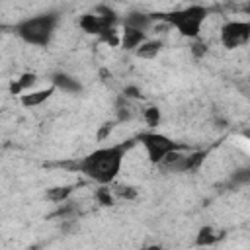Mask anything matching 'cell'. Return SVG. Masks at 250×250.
<instances>
[{"label": "cell", "mask_w": 250, "mask_h": 250, "mask_svg": "<svg viewBox=\"0 0 250 250\" xmlns=\"http://www.w3.org/2000/svg\"><path fill=\"white\" fill-rule=\"evenodd\" d=\"M215 240H217V236L213 234V230H211L209 227L201 229V232H199V238H197V242H199V244H211V242H215Z\"/></svg>", "instance_id": "13"}, {"label": "cell", "mask_w": 250, "mask_h": 250, "mask_svg": "<svg viewBox=\"0 0 250 250\" xmlns=\"http://www.w3.org/2000/svg\"><path fill=\"white\" fill-rule=\"evenodd\" d=\"M205 8L201 6H189V8H184V10H178V12H172L166 21L170 25H174L182 35H188V37H195L199 35V29H201V23L205 20Z\"/></svg>", "instance_id": "2"}, {"label": "cell", "mask_w": 250, "mask_h": 250, "mask_svg": "<svg viewBox=\"0 0 250 250\" xmlns=\"http://www.w3.org/2000/svg\"><path fill=\"white\" fill-rule=\"evenodd\" d=\"M143 41H145V33H143V29L125 25V29L119 33V43H121L123 49H135V47H139Z\"/></svg>", "instance_id": "6"}, {"label": "cell", "mask_w": 250, "mask_h": 250, "mask_svg": "<svg viewBox=\"0 0 250 250\" xmlns=\"http://www.w3.org/2000/svg\"><path fill=\"white\" fill-rule=\"evenodd\" d=\"M70 191H72V188H68V186H61V188H53V189H49V191H47V197H49L51 201H55V203H61L62 199H66V197L70 195Z\"/></svg>", "instance_id": "10"}, {"label": "cell", "mask_w": 250, "mask_h": 250, "mask_svg": "<svg viewBox=\"0 0 250 250\" xmlns=\"http://www.w3.org/2000/svg\"><path fill=\"white\" fill-rule=\"evenodd\" d=\"M117 2H121V0H117Z\"/></svg>", "instance_id": "16"}, {"label": "cell", "mask_w": 250, "mask_h": 250, "mask_svg": "<svg viewBox=\"0 0 250 250\" xmlns=\"http://www.w3.org/2000/svg\"><path fill=\"white\" fill-rule=\"evenodd\" d=\"M143 115H145V121L148 127H156L160 123V109L158 107H148V109H145Z\"/></svg>", "instance_id": "11"}, {"label": "cell", "mask_w": 250, "mask_h": 250, "mask_svg": "<svg viewBox=\"0 0 250 250\" xmlns=\"http://www.w3.org/2000/svg\"><path fill=\"white\" fill-rule=\"evenodd\" d=\"M55 27V18L53 16H39V18H31L25 23L20 25V35L35 45H43L47 43L51 31Z\"/></svg>", "instance_id": "3"}, {"label": "cell", "mask_w": 250, "mask_h": 250, "mask_svg": "<svg viewBox=\"0 0 250 250\" xmlns=\"http://www.w3.org/2000/svg\"><path fill=\"white\" fill-rule=\"evenodd\" d=\"M160 41H148V39H145L141 45H139V49H137V55L139 57H143V59H152V57H156L158 55V51H160Z\"/></svg>", "instance_id": "8"}, {"label": "cell", "mask_w": 250, "mask_h": 250, "mask_svg": "<svg viewBox=\"0 0 250 250\" xmlns=\"http://www.w3.org/2000/svg\"><path fill=\"white\" fill-rule=\"evenodd\" d=\"M113 193L119 195V197H125V199H133L137 195V191L129 186H117V188H113Z\"/></svg>", "instance_id": "12"}, {"label": "cell", "mask_w": 250, "mask_h": 250, "mask_svg": "<svg viewBox=\"0 0 250 250\" xmlns=\"http://www.w3.org/2000/svg\"><path fill=\"white\" fill-rule=\"evenodd\" d=\"M96 197H98V201H100L102 205H109V203L113 201V197H111V193H109V188H100V189L96 191Z\"/></svg>", "instance_id": "14"}, {"label": "cell", "mask_w": 250, "mask_h": 250, "mask_svg": "<svg viewBox=\"0 0 250 250\" xmlns=\"http://www.w3.org/2000/svg\"><path fill=\"white\" fill-rule=\"evenodd\" d=\"M111 131H113V123H104L102 129L98 131V141H105L111 135Z\"/></svg>", "instance_id": "15"}, {"label": "cell", "mask_w": 250, "mask_h": 250, "mask_svg": "<svg viewBox=\"0 0 250 250\" xmlns=\"http://www.w3.org/2000/svg\"><path fill=\"white\" fill-rule=\"evenodd\" d=\"M53 86L47 88V90H37V92H29V94H21V104L25 107H35V105H41L45 100H49V96L53 94Z\"/></svg>", "instance_id": "7"}, {"label": "cell", "mask_w": 250, "mask_h": 250, "mask_svg": "<svg viewBox=\"0 0 250 250\" xmlns=\"http://www.w3.org/2000/svg\"><path fill=\"white\" fill-rule=\"evenodd\" d=\"M123 160V146L100 148L78 162V170L98 184H109L117 176Z\"/></svg>", "instance_id": "1"}, {"label": "cell", "mask_w": 250, "mask_h": 250, "mask_svg": "<svg viewBox=\"0 0 250 250\" xmlns=\"http://www.w3.org/2000/svg\"><path fill=\"white\" fill-rule=\"evenodd\" d=\"M35 84V76L33 74H23L21 78H18L14 84H12V94H21L25 92L27 88H31Z\"/></svg>", "instance_id": "9"}, {"label": "cell", "mask_w": 250, "mask_h": 250, "mask_svg": "<svg viewBox=\"0 0 250 250\" xmlns=\"http://www.w3.org/2000/svg\"><path fill=\"white\" fill-rule=\"evenodd\" d=\"M250 37V23L248 21H232L227 23L221 31V39L227 47H238L246 43Z\"/></svg>", "instance_id": "5"}, {"label": "cell", "mask_w": 250, "mask_h": 250, "mask_svg": "<svg viewBox=\"0 0 250 250\" xmlns=\"http://www.w3.org/2000/svg\"><path fill=\"white\" fill-rule=\"evenodd\" d=\"M139 141H141V145L146 148V154H148V158H150L152 162H162V158H164L170 150L176 148V145H174L168 137L158 135V133H143V135L139 137Z\"/></svg>", "instance_id": "4"}]
</instances>
